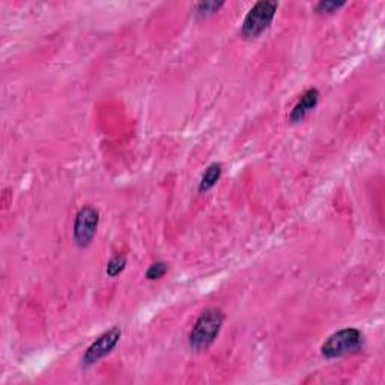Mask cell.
<instances>
[{
	"mask_svg": "<svg viewBox=\"0 0 385 385\" xmlns=\"http://www.w3.org/2000/svg\"><path fill=\"white\" fill-rule=\"evenodd\" d=\"M223 322H224V313L220 309L217 307L206 309L202 315L197 318L195 325L191 328L188 337L190 348L196 352L210 348L215 342L217 337H219Z\"/></svg>",
	"mask_w": 385,
	"mask_h": 385,
	"instance_id": "6da1fadb",
	"label": "cell"
},
{
	"mask_svg": "<svg viewBox=\"0 0 385 385\" xmlns=\"http://www.w3.org/2000/svg\"><path fill=\"white\" fill-rule=\"evenodd\" d=\"M364 348V337L357 328H343L331 334L320 346V354L325 358H339L344 355L358 354Z\"/></svg>",
	"mask_w": 385,
	"mask_h": 385,
	"instance_id": "7a4b0ae2",
	"label": "cell"
},
{
	"mask_svg": "<svg viewBox=\"0 0 385 385\" xmlns=\"http://www.w3.org/2000/svg\"><path fill=\"white\" fill-rule=\"evenodd\" d=\"M278 3L270 2V0H262L256 3L243 21L241 28V35L244 39H254L262 35L265 30L270 28V24L274 20Z\"/></svg>",
	"mask_w": 385,
	"mask_h": 385,
	"instance_id": "3957f363",
	"label": "cell"
},
{
	"mask_svg": "<svg viewBox=\"0 0 385 385\" xmlns=\"http://www.w3.org/2000/svg\"><path fill=\"white\" fill-rule=\"evenodd\" d=\"M98 224L100 212L94 206L86 205L80 208L74 220V228H72V236L80 248H86L92 244Z\"/></svg>",
	"mask_w": 385,
	"mask_h": 385,
	"instance_id": "277c9868",
	"label": "cell"
},
{
	"mask_svg": "<svg viewBox=\"0 0 385 385\" xmlns=\"http://www.w3.org/2000/svg\"><path fill=\"white\" fill-rule=\"evenodd\" d=\"M120 336H122V330H120L119 327H113L110 328L109 331L102 333L98 339H96L91 346L86 349L83 355V366L85 367L94 366L104 357H107L110 352L116 348V344L120 340Z\"/></svg>",
	"mask_w": 385,
	"mask_h": 385,
	"instance_id": "5b68a950",
	"label": "cell"
},
{
	"mask_svg": "<svg viewBox=\"0 0 385 385\" xmlns=\"http://www.w3.org/2000/svg\"><path fill=\"white\" fill-rule=\"evenodd\" d=\"M319 91L316 89V87H311V89H307L306 92H304L301 95V98L300 101L295 104V107L292 109L291 111V116H289V119H291V122H301V120L306 118L311 110H315V107L318 106V102H319Z\"/></svg>",
	"mask_w": 385,
	"mask_h": 385,
	"instance_id": "8992f818",
	"label": "cell"
},
{
	"mask_svg": "<svg viewBox=\"0 0 385 385\" xmlns=\"http://www.w3.org/2000/svg\"><path fill=\"white\" fill-rule=\"evenodd\" d=\"M221 173H223V167L220 163H212L211 166H208V168L202 176V181H200V184H199V191L200 192L210 191L215 184L220 181Z\"/></svg>",
	"mask_w": 385,
	"mask_h": 385,
	"instance_id": "52a82bcc",
	"label": "cell"
},
{
	"mask_svg": "<svg viewBox=\"0 0 385 385\" xmlns=\"http://www.w3.org/2000/svg\"><path fill=\"white\" fill-rule=\"evenodd\" d=\"M224 6V2H200L196 6V17L197 19H206L210 15L219 12L221 8Z\"/></svg>",
	"mask_w": 385,
	"mask_h": 385,
	"instance_id": "ba28073f",
	"label": "cell"
},
{
	"mask_svg": "<svg viewBox=\"0 0 385 385\" xmlns=\"http://www.w3.org/2000/svg\"><path fill=\"white\" fill-rule=\"evenodd\" d=\"M126 267V256L125 254H116L115 258H111L107 263L106 272L109 277H118Z\"/></svg>",
	"mask_w": 385,
	"mask_h": 385,
	"instance_id": "9c48e42d",
	"label": "cell"
},
{
	"mask_svg": "<svg viewBox=\"0 0 385 385\" xmlns=\"http://www.w3.org/2000/svg\"><path fill=\"white\" fill-rule=\"evenodd\" d=\"M167 271H168V263L162 261V262L152 263L144 276H146L148 280H158V278L164 277Z\"/></svg>",
	"mask_w": 385,
	"mask_h": 385,
	"instance_id": "30bf717a",
	"label": "cell"
},
{
	"mask_svg": "<svg viewBox=\"0 0 385 385\" xmlns=\"http://www.w3.org/2000/svg\"><path fill=\"white\" fill-rule=\"evenodd\" d=\"M344 5H346L344 2H330V0H325V2H319L316 5V11L319 14H331L337 10H340Z\"/></svg>",
	"mask_w": 385,
	"mask_h": 385,
	"instance_id": "8fae6325",
	"label": "cell"
}]
</instances>
